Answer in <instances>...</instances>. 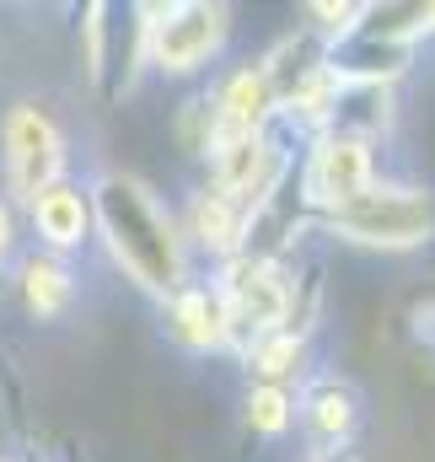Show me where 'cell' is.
<instances>
[{
    "label": "cell",
    "instance_id": "cell-1",
    "mask_svg": "<svg viewBox=\"0 0 435 462\" xmlns=\"http://www.w3.org/2000/svg\"><path fill=\"white\" fill-rule=\"evenodd\" d=\"M92 231L103 236L108 258L129 285H140L145 296H172L189 285V247L178 216L156 199V189L134 172H103L92 189Z\"/></svg>",
    "mask_w": 435,
    "mask_h": 462
},
{
    "label": "cell",
    "instance_id": "cell-2",
    "mask_svg": "<svg viewBox=\"0 0 435 462\" xmlns=\"http://www.w3.org/2000/svg\"><path fill=\"white\" fill-rule=\"evenodd\" d=\"M323 231L349 247H371V253H414V247L435 242V194L420 183L376 178L360 199L323 216Z\"/></svg>",
    "mask_w": 435,
    "mask_h": 462
},
{
    "label": "cell",
    "instance_id": "cell-3",
    "mask_svg": "<svg viewBox=\"0 0 435 462\" xmlns=\"http://www.w3.org/2000/svg\"><path fill=\"white\" fill-rule=\"evenodd\" d=\"M140 16V54L156 76H194L226 49L231 11L216 0H172V5H134Z\"/></svg>",
    "mask_w": 435,
    "mask_h": 462
},
{
    "label": "cell",
    "instance_id": "cell-4",
    "mask_svg": "<svg viewBox=\"0 0 435 462\" xmlns=\"http://www.w3.org/2000/svg\"><path fill=\"white\" fill-rule=\"evenodd\" d=\"M226 301V318H231V349L253 345L274 328H291V301H296V274L280 263V258H253V253H236L216 263V280H210Z\"/></svg>",
    "mask_w": 435,
    "mask_h": 462
},
{
    "label": "cell",
    "instance_id": "cell-5",
    "mask_svg": "<svg viewBox=\"0 0 435 462\" xmlns=\"http://www.w3.org/2000/svg\"><path fill=\"white\" fill-rule=\"evenodd\" d=\"M65 162H70V140H65V129L54 124L49 108L16 103L0 118V167H5L11 199L32 205L43 189L65 183Z\"/></svg>",
    "mask_w": 435,
    "mask_h": 462
},
{
    "label": "cell",
    "instance_id": "cell-6",
    "mask_svg": "<svg viewBox=\"0 0 435 462\" xmlns=\"http://www.w3.org/2000/svg\"><path fill=\"white\" fill-rule=\"evenodd\" d=\"M376 183V145L360 140V134H344V129H328L307 140V156H301V172H296V194L307 205V216H333L344 210L349 199H360L366 189Z\"/></svg>",
    "mask_w": 435,
    "mask_h": 462
},
{
    "label": "cell",
    "instance_id": "cell-7",
    "mask_svg": "<svg viewBox=\"0 0 435 462\" xmlns=\"http://www.w3.org/2000/svg\"><path fill=\"white\" fill-rule=\"evenodd\" d=\"M167 334L189 355L231 349V318H226V301L210 280H189L183 291L167 296Z\"/></svg>",
    "mask_w": 435,
    "mask_h": 462
},
{
    "label": "cell",
    "instance_id": "cell-8",
    "mask_svg": "<svg viewBox=\"0 0 435 462\" xmlns=\"http://www.w3.org/2000/svg\"><path fill=\"white\" fill-rule=\"evenodd\" d=\"M27 221H32V236L43 242V253L65 258V253H76V247L92 242V199H87L81 183L65 178V183L43 189V194L27 205Z\"/></svg>",
    "mask_w": 435,
    "mask_h": 462
},
{
    "label": "cell",
    "instance_id": "cell-9",
    "mask_svg": "<svg viewBox=\"0 0 435 462\" xmlns=\"http://www.w3.org/2000/svg\"><path fill=\"white\" fill-rule=\"evenodd\" d=\"M178 231H183V247H199L216 263H226V258H236L247 247V210L205 183V189H194V199H189Z\"/></svg>",
    "mask_w": 435,
    "mask_h": 462
},
{
    "label": "cell",
    "instance_id": "cell-10",
    "mask_svg": "<svg viewBox=\"0 0 435 462\" xmlns=\"http://www.w3.org/2000/svg\"><path fill=\"white\" fill-rule=\"evenodd\" d=\"M296 420L307 425V436L318 447H344L360 425V398L349 382L338 376H312L301 382V398H296Z\"/></svg>",
    "mask_w": 435,
    "mask_h": 462
},
{
    "label": "cell",
    "instance_id": "cell-11",
    "mask_svg": "<svg viewBox=\"0 0 435 462\" xmlns=\"http://www.w3.org/2000/svg\"><path fill=\"white\" fill-rule=\"evenodd\" d=\"M236 355H242V371L253 376V387H285V393H291V387L307 382V371H312V334H301V328H274V334L242 345Z\"/></svg>",
    "mask_w": 435,
    "mask_h": 462
},
{
    "label": "cell",
    "instance_id": "cell-12",
    "mask_svg": "<svg viewBox=\"0 0 435 462\" xmlns=\"http://www.w3.org/2000/svg\"><path fill=\"white\" fill-rule=\"evenodd\" d=\"M16 291L32 323H54L76 307V269L54 253H27L16 269Z\"/></svg>",
    "mask_w": 435,
    "mask_h": 462
},
{
    "label": "cell",
    "instance_id": "cell-13",
    "mask_svg": "<svg viewBox=\"0 0 435 462\" xmlns=\"http://www.w3.org/2000/svg\"><path fill=\"white\" fill-rule=\"evenodd\" d=\"M242 420H247V430H253V436L280 441V436L296 425V393H285V387H247Z\"/></svg>",
    "mask_w": 435,
    "mask_h": 462
},
{
    "label": "cell",
    "instance_id": "cell-14",
    "mask_svg": "<svg viewBox=\"0 0 435 462\" xmlns=\"http://www.w3.org/2000/svg\"><path fill=\"white\" fill-rule=\"evenodd\" d=\"M11 253H16V216H11V205L0 199V269H5Z\"/></svg>",
    "mask_w": 435,
    "mask_h": 462
},
{
    "label": "cell",
    "instance_id": "cell-15",
    "mask_svg": "<svg viewBox=\"0 0 435 462\" xmlns=\"http://www.w3.org/2000/svg\"><path fill=\"white\" fill-rule=\"evenodd\" d=\"M5 291H11V274H5V269H0V301H5Z\"/></svg>",
    "mask_w": 435,
    "mask_h": 462
},
{
    "label": "cell",
    "instance_id": "cell-16",
    "mask_svg": "<svg viewBox=\"0 0 435 462\" xmlns=\"http://www.w3.org/2000/svg\"><path fill=\"white\" fill-rule=\"evenodd\" d=\"M425 27H435V5H425Z\"/></svg>",
    "mask_w": 435,
    "mask_h": 462
}]
</instances>
